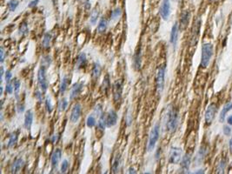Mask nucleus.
Here are the masks:
<instances>
[{"mask_svg": "<svg viewBox=\"0 0 232 174\" xmlns=\"http://www.w3.org/2000/svg\"><path fill=\"white\" fill-rule=\"evenodd\" d=\"M18 112L19 113H21V112H23V111H24V105L23 104H18Z\"/></svg>", "mask_w": 232, "mask_h": 174, "instance_id": "nucleus-51", "label": "nucleus"}, {"mask_svg": "<svg viewBox=\"0 0 232 174\" xmlns=\"http://www.w3.org/2000/svg\"><path fill=\"white\" fill-rule=\"evenodd\" d=\"M99 17V9L97 7L94 8V10L91 12V19H90V22L92 23V24H95L97 21V18Z\"/></svg>", "mask_w": 232, "mask_h": 174, "instance_id": "nucleus-28", "label": "nucleus"}, {"mask_svg": "<svg viewBox=\"0 0 232 174\" xmlns=\"http://www.w3.org/2000/svg\"><path fill=\"white\" fill-rule=\"evenodd\" d=\"M217 112V105L215 104H210L208 106L205 112V122L207 125H210L215 117Z\"/></svg>", "mask_w": 232, "mask_h": 174, "instance_id": "nucleus-8", "label": "nucleus"}, {"mask_svg": "<svg viewBox=\"0 0 232 174\" xmlns=\"http://www.w3.org/2000/svg\"><path fill=\"white\" fill-rule=\"evenodd\" d=\"M67 106H68V101H67V99H65V98L61 99L60 102H59V104H58V110H59V112H64V111L66 110Z\"/></svg>", "mask_w": 232, "mask_h": 174, "instance_id": "nucleus-34", "label": "nucleus"}, {"mask_svg": "<svg viewBox=\"0 0 232 174\" xmlns=\"http://www.w3.org/2000/svg\"><path fill=\"white\" fill-rule=\"evenodd\" d=\"M35 98L39 101V102H42V100H43V96H42V93H40V92H38V91H37L35 93Z\"/></svg>", "mask_w": 232, "mask_h": 174, "instance_id": "nucleus-47", "label": "nucleus"}, {"mask_svg": "<svg viewBox=\"0 0 232 174\" xmlns=\"http://www.w3.org/2000/svg\"><path fill=\"white\" fill-rule=\"evenodd\" d=\"M214 54V47L210 43H205L202 46V55H201V66L205 68L209 65L211 58Z\"/></svg>", "mask_w": 232, "mask_h": 174, "instance_id": "nucleus-1", "label": "nucleus"}, {"mask_svg": "<svg viewBox=\"0 0 232 174\" xmlns=\"http://www.w3.org/2000/svg\"><path fill=\"white\" fill-rule=\"evenodd\" d=\"M13 90H14V86H13V84L12 83H7L6 84V87H5V92L8 94H12L13 93Z\"/></svg>", "mask_w": 232, "mask_h": 174, "instance_id": "nucleus-43", "label": "nucleus"}, {"mask_svg": "<svg viewBox=\"0 0 232 174\" xmlns=\"http://www.w3.org/2000/svg\"><path fill=\"white\" fill-rule=\"evenodd\" d=\"M129 173H136V172H135V170L133 168H130V172Z\"/></svg>", "mask_w": 232, "mask_h": 174, "instance_id": "nucleus-57", "label": "nucleus"}, {"mask_svg": "<svg viewBox=\"0 0 232 174\" xmlns=\"http://www.w3.org/2000/svg\"><path fill=\"white\" fill-rule=\"evenodd\" d=\"M158 139H159V125L157 124L151 130V134H150L149 143H148V151H151L155 148V145Z\"/></svg>", "mask_w": 232, "mask_h": 174, "instance_id": "nucleus-4", "label": "nucleus"}, {"mask_svg": "<svg viewBox=\"0 0 232 174\" xmlns=\"http://www.w3.org/2000/svg\"><path fill=\"white\" fill-rule=\"evenodd\" d=\"M122 14V11L120 8H116L114 11H112L111 12V20H116L117 18H119V17L121 16Z\"/></svg>", "mask_w": 232, "mask_h": 174, "instance_id": "nucleus-35", "label": "nucleus"}, {"mask_svg": "<svg viewBox=\"0 0 232 174\" xmlns=\"http://www.w3.org/2000/svg\"><path fill=\"white\" fill-rule=\"evenodd\" d=\"M182 149L179 147H171L170 157H169V162L171 164H178L182 159Z\"/></svg>", "mask_w": 232, "mask_h": 174, "instance_id": "nucleus-6", "label": "nucleus"}, {"mask_svg": "<svg viewBox=\"0 0 232 174\" xmlns=\"http://www.w3.org/2000/svg\"><path fill=\"white\" fill-rule=\"evenodd\" d=\"M87 59H86V55L85 53L82 52L78 55V59H77V64H76V68L77 69H81L85 65H86Z\"/></svg>", "mask_w": 232, "mask_h": 174, "instance_id": "nucleus-20", "label": "nucleus"}, {"mask_svg": "<svg viewBox=\"0 0 232 174\" xmlns=\"http://www.w3.org/2000/svg\"><path fill=\"white\" fill-rule=\"evenodd\" d=\"M227 122L230 126H232V115H231L230 117H228L227 118Z\"/></svg>", "mask_w": 232, "mask_h": 174, "instance_id": "nucleus-53", "label": "nucleus"}, {"mask_svg": "<svg viewBox=\"0 0 232 174\" xmlns=\"http://www.w3.org/2000/svg\"><path fill=\"white\" fill-rule=\"evenodd\" d=\"M110 84H111V82H110V75L109 74H106L105 76V79H104V81H103V91L104 93L106 94L109 88H110Z\"/></svg>", "mask_w": 232, "mask_h": 174, "instance_id": "nucleus-29", "label": "nucleus"}, {"mask_svg": "<svg viewBox=\"0 0 232 174\" xmlns=\"http://www.w3.org/2000/svg\"><path fill=\"white\" fill-rule=\"evenodd\" d=\"M4 74V67L2 66V67H1V78H2V79H3Z\"/></svg>", "mask_w": 232, "mask_h": 174, "instance_id": "nucleus-56", "label": "nucleus"}, {"mask_svg": "<svg viewBox=\"0 0 232 174\" xmlns=\"http://www.w3.org/2000/svg\"><path fill=\"white\" fill-rule=\"evenodd\" d=\"M97 126L101 130H105V128L106 127V115H105V113L100 115L99 120L97 122Z\"/></svg>", "mask_w": 232, "mask_h": 174, "instance_id": "nucleus-31", "label": "nucleus"}, {"mask_svg": "<svg viewBox=\"0 0 232 174\" xmlns=\"http://www.w3.org/2000/svg\"><path fill=\"white\" fill-rule=\"evenodd\" d=\"M32 122H33V112L29 110L25 112V116H24V127L27 130H30L31 126H32Z\"/></svg>", "mask_w": 232, "mask_h": 174, "instance_id": "nucleus-17", "label": "nucleus"}, {"mask_svg": "<svg viewBox=\"0 0 232 174\" xmlns=\"http://www.w3.org/2000/svg\"><path fill=\"white\" fill-rule=\"evenodd\" d=\"M160 152H161V148H158L157 151V153H156V159H158L159 157H160Z\"/></svg>", "mask_w": 232, "mask_h": 174, "instance_id": "nucleus-52", "label": "nucleus"}, {"mask_svg": "<svg viewBox=\"0 0 232 174\" xmlns=\"http://www.w3.org/2000/svg\"><path fill=\"white\" fill-rule=\"evenodd\" d=\"M82 112V106L80 104H76L72 110H71V114H70V121L72 123H77L80 117H81Z\"/></svg>", "mask_w": 232, "mask_h": 174, "instance_id": "nucleus-10", "label": "nucleus"}, {"mask_svg": "<svg viewBox=\"0 0 232 174\" xmlns=\"http://www.w3.org/2000/svg\"><path fill=\"white\" fill-rule=\"evenodd\" d=\"M101 74V66L98 63H95L93 65L92 69V77L95 79H97Z\"/></svg>", "mask_w": 232, "mask_h": 174, "instance_id": "nucleus-27", "label": "nucleus"}, {"mask_svg": "<svg viewBox=\"0 0 232 174\" xmlns=\"http://www.w3.org/2000/svg\"><path fill=\"white\" fill-rule=\"evenodd\" d=\"M229 148H230V151H231V153H232V137H231V139H230V143H229Z\"/></svg>", "mask_w": 232, "mask_h": 174, "instance_id": "nucleus-54", "label": "nucleus"}, {"mask_svg": "<svg viewBox=\"0 0 232 174\" xmlns=\"http://www.w3.org/2000/svg\"><path fill=\"white\" fill-rule=\"evenodd\" d=\"M0 54H1L0 61H1V63H4V48H3V47H1V50H0Z\"/></svg>", "mask_w": 232, "mask_h": 174, "instance_id": "nucleus-48", "label": "nucleus"}, {"mask_svg": "<svg viewBox=\"0 0 232 174\" xmlns=\"http://www.w3.org/2000/svg\"><path fill=\"white\" fill-rule=\"evenodd\" d=\"M78 1H81V0H78Z\"/></svg>", "mask_w": 232, "mask_h": 174, "instance_id": "nucleus-61", "label": "nucleus"}, {"mask_svg": "<svg viewBox=\"0 0 232 174\" xmlns=\"http://www.w3.org/2000/svg\"><path fill=\"white\" fill-rule=\"evenodd\" d=\"M190 18V13L189 11H184V12H182L181 18H180V29L184 30L188 26Z\"/></svg>", "mask_w": 232, "mask_h": 174, "instance_id": "nucleus-15", "label": "nucleus"}, {"mask_svg": "<svg viewBox=\"0 0 232 174\" xmlns=\"http://www.w3.org/2000/svg\"><path fill=\"white\" fill-rule=\"evenodd\" d=\"M141 58H142V53H141V48H139L135 53L134 59H133V65L136 70H139L141 67Z\"/></svg>", "mask_w": 232, "mask_h": 174, "instance_id": "nucleus-21", "label": "nucleus"}, {"mask_svg": "<svg viewBox=\"0 0 232 174\" xmlns=\"http://www.w3.org/2000/svg\"><path fill=\"white\" fill-rule=\"evenodd\" d=\"M23 160L22 159H16L13 164H12V173H18L22 167H23Z\"/></svg>", "mask_w": 232, "mask_h": 174, "instance_id": "nucleus-22", "label": "nucleus"}, {"mask_svg": "<svg viewBox=\"0 0 232 174\" xmlns=\"http://www.w3.org/2000/svg\"><path fill=\"white\" fill-rule=\"evenodd\" d=\"M178 125V112L176 109H171L169 112L168 120H167V130L170 132H174Z\"/></svg>", "mask_w": 232, "mask_h": 174, "instance_id": "nucleus-2", "label": "nucleus"}, {"mask_svg": "<svg viewBox=\"0 0 232 174\" xmlns=\"http://www.w3.org/2000/svg\"><path fill=\"white\" fill-rule=\"evenodd\" d=\"M61 157H62V151H61L60 149H57L56 151L52 153V155H51V159H50L52 168H57V167H58L59 161H60V159H61Z\"/></svg>", "mask_w": 232, "mask_h": 174, "instance_id": "nucleus-16", "label": "nucleus"}, {"mask_svg": "<svg viewBox=\"0 0 232 174\" xmlns=\"http://www.w3.org/2000/svg\"><path fill=\"white\" fill-rule=\"evenodd\" d=\"M84 8H85V10H87V11L91 9V3H90L89 0H87V1L84 3Z\"/></svg>", "mask_w": 232, "mask_h": 174, "instance_id": "nucleus-50", "label": "nucleus"}, {"mask_svg": "<svg viewBox=\"0 0 232 174\" xmlns=\"http://www.w3.org/2000/svg\"><path fill=\"white\" fill-rule=\"evenodd\" d=\"M178 32H179L178 23H175L174 25L172 26V29H171V38H170V41H171V45H172L173 46H176L177 39H178Z\"/></svg>", "mask_w": 232, "mask_h": 174, "instance_id": "nucleus-14", "label": "nucleus"}, {"mask_svg": "<svg viewBox=\"0 0 232 174\" xmlns=\"http://www.w3.org/2000/svg\"><path fill=\"white\" fill-rule=\"evenodd\" d=\"M205 155H206V149L202 147V148L199 150V151L197 152V157H196V159H195V162H196V164H200V163L203 160V159H204Z\"/></svg>", "mask_w": 232, "mask_h": 174, "instance_id": "nucleus-24", "label": "nucleus"}, {"mask_svg": "<svg viewBox=\"0 0 232 174\" xmlns=\"http://www.w3.org/2000/svg\"><path fill=\"white\" fill-rule=\"evenodd\" d=\"M12 78V72H11L10 70H6V72H5V77H4L6 83H9V82L11 81Z\"/></svg>", "mask_w": 232, "mask_h": 174, "instance_id": "nucleus-45", "label": "nucleus"}, {"mask_svg": "<svg viewBox=\"0 0 232 174\" xmlns=\"http://www.w3.org/2000/svg\"><path fill=\"white\" fill-rule=\"evenodd\" d=\"M119 166H120V156L117 155L114 161H113V164H112V171L114 173H116L119 170Z\"/></svg>", "mask_w": 232, "mask_h": 174, "instance_id": "nucleus-32", "label": "nucleus"}, {"mask_svg": "<svg viewBox=\"0 0 232 174\" xmlns=\"http://www.w3.org/2000/svg\"><path fill=\"white\" fill-rule=\"evenodd\" d=\"M19 33L21 35H27L29 33V28H28V25H27V23H25V22H23L22 23V24L20 25V27H19Z\"/></svg>", "mask_w": 232, "mask_h": 174, "instance_id": "nucleus-37", "label": "nucleus"}, {"mask_svg": "<svg viewBox=\"0 0 232 174\" xmlns=\"http://www.w3.org/2000/svg\"><path fill=\"white\" fill-rule=\"evenodd\" d=\"M50 41H51V34L47 32L44 36V39H43V47L45 48H49L50 47Z\"/></svg>", "mask_w": 232, "mask_h": 174, "instance_id": "nucleus-30", "label": "nucleus"}, {"mask_svg": "<svg viewBox=\"0 0 232 174\" xmlns=\"http://www.w3.org/2000/svg\"><path fill=\"white\" fill-rule=\"evenodd\" d=\"M86 125L87 126L90 128L94 127L96 126V118L93 115H90V116L87 117V120H86Z\"/></svg>", "mask_w": 232, "mask_h": 174, "instance_id": "nucleus-36", "label": "nucleus"}, {"mask_svg": "<svg viewBox=\"0 0 232 174\" xmlns=\"http://www.w3.org/2000/svg\"><path fill=\"white\" fill-rule=\"evenodd\" d=\"M68 168H69V162H68V160L64 159L63 163L61 164V173H65L67 172Z\"/></svg>", "mask_w": 232, "mask_h": 174, "instance_id": "nucleus-40", "label": "nucleus"}, {"mask_svg": "<svg viewBox=\"0 0 232 174\" xmlns=\"http://www.w3.org/2000/svg\"><path fill=\"white\" fill-rule=\"evenodd\" d=\"M190 163H191V154L186 153L182 158V161H181V170L183 173H188L190 166Z\"/></svg>", "mask_w": 232, "mask_h": 174, "instance_id": "nucleus-13", "label": "nucleus"}, {"mask_svg": "<svg viewBox=\"0 0 232 174\" xmlns=\"http://www.w3.org/2000/svg\"><path fill=\"white\" fill-rule=\"evenodd\" d=\"M69 83H70V79L65 76L62 79V81H61V84H60V88H59V91H60V93L63 95L64 93H65V91L67 90L68 88V85H69Z\"/></svg>", "mask_w": 232, "mask_h": 174, "instance_id": "nucleus-23", "label": "nucleus"}, {"mask_svg": "<svg viewBox=\"0 0 232 174\" xmlns=\"http://www.w3.org/2000/svg\"><path fill=\"white\" fill-rule=\"evenodd\" d=\"M223 133L226 136H230L231 134V128L229 126H223Z\"/></svg>", "mask_w": 232, "mask_h": 174, "instance_id": "nucleus-44", "label": "nucleus"}, {"mask_svg": "<svg viewBox=\"0 0 232 174\" xmlns=\"http://www.w3.org/2000/svg\"><path fill=\"white\" fill-rule=\"evenodd\" d=\"M38 2H39V0H33V1H31V2L30 3V4H29V7H30V8L34 7V6H36V5L38 4Z\"/></svg>", "mask_w": 232, "mask_h": 174, "instance_id": "nucleus-49", "label": "nucleus"}, {"mask_svg": "<svg viewBox=\"0 0 232 174\" xmlns=\"http://www.w3.org/2000/svg\"><path fill=\"white\" fill-rule=\"evenodd\" d=\"M37 82L42 93H45L48 89V81L46 79V66L41 65L37 71Z\"/></svg>", "mask_w": 232, "mask_h": 174, "instance_id": "nucleus-3", "label": "nucleus"}, {"mask_svg": "<svg viewBox=\"0 0 232 174\" xmlns=\"http://www.w3.org/2000/svg\"><path fill=\"white\" fill-rule=\"evenodd\" d=\"M117 122V114L114 110H110L106 114V126L112 127Z\"/></svg>", "mask_w": 232, "mask_h": 174, "instance_id": "nucleus-11", "label": "nucleus"}, {"mask_svg": "<svg viewBox=\"0 0 232 174\" xmlns=\"http://www.w3.org/2000/svg\"><path fill=\"white\" fill-rule=\"evenodd\" d=\"M12 84H13V86H14V93H15L16 97H17V98H18V91H19V89H20L21 83H20V81H19L18 79H15Z\"/></svg>", "mask_w": 232, "mask_h": 174, "instance_id": "nucleus-39", "label": "nucleus"}, {"mask_svg": "<svg viewBox=\"0 0 232 174\" xmlns=\"http://www.w3.org/2000/svg\"><path fill=\"white\" fill-rule=\"evenodd\" d=\"M18 4H19V2H18V0H11V1L8 3V8H9V10H10L11 12H14V11L17 9V7L18 6Z\"/></svg>", "mask_w": 232, "mask_h": 174, "instance_id": "nucleus-38", "label": "nucleus"}, {"mask_svg": "<svg viewBox=\"0 0 232 174\" xmlns=\"http://www.w3.org/2000/svg\"><path fill=\"white\" fill-rule=\"evenodd\" d=\"M45 107H46L47 112L49 113H50L52 112V104H51V101L50 98H47L45 99Z\"/></svg>", "mask_w": 232, "mask_h": 174, "instance_id": "nucleus-41", "label": "nucleus"}, {"mask_svg": "<svg viewBox=\"0 0 232 174\" xmlns=\"http://www.w3.org/2000/svg\"><path fill=\"white\" fill-rule=\"evenodd\" d=\"M226 164H227V160L222 159L218 164V166H217V169L218 173H224V170L226 168Z\"/></svg>", "mask_w": 232, "mask_h": 174, "instance_id": "nucleus-33", "label": "nucleus"}, {"mask_svg": "<svg viewBox=\"0 0 232 174\" xmlns=\"http://www.w3.org/2000/svg\"><path fill=\"white\" fill-rule=\"evenodd\" d=\"M200 27H201V19H197L195 23L194 28H193V32H192V42L193 44L197 41V37L200 32Z\"/></svg>", "mask_w": 232, "mask_h": 174, "instance_id": "nucleus-18", "label": "nucleus"}, {"mask_svg": "<svg viewBox=\"0 0 232 174\" xmlns=\"http://www.w3.org/2000/svg\"><path fill=\"white\" fill-rule=\"evenodd\" d=\"M209 1H215V0H209Z\"/></svg>", "mask_w": 232, "mask_h": 174, "instance_id": "nucleus-60", "label": "nucleus"}, {"mask_svg": "<svg viewBox=\"0 0 232 174\" xmlns=\"http://www.w3.org/2000/svg\"><path fill=\"white\" fill-rule=\"evenodd\" d=\"M204 173V171L203 170H199L198 172H196L195 173Z\"/></svg>", "mask_w": 232, "mask_h": 174, "instance_id": "nucleus-58", "label": "nucleus"}, {"mask_svg": "<svg viewBox=\"0 0 232 174\" xmlns=\"http://www.w3.org/2000/svg\"><path fill=\"white\" fill-rule=\"evenodd\" d=\"M18 132H13L11 134L10 136V139H9V141H8V144H7V146L9 148L11 147H14L17 143H18Z\"/></svg>", "mask_w": 232, "mask_h": 174, "instance_id": "nucleus-25", "label": "nucleus"}, {"mask_svg": "<svg viewBox=\"0 0 232 174\" xmlns=\"http://www.w3.org/2000/svg\"><path fill=\"white\" fill-rule=\"evenodd\" d=\"M58 138H59L58 134H57V135H54V136H53V138H52V142H57V141H58Z\"/></svg>", "mask_w": 232, "mask_h": 174, "instance_id": "nucleus-55", "label": "nucleus"}, {"mask_svg": "<svg viewBox=\"0 0 232 174\" xmlns=\"http://www.w3.org/2000/svg\"><path fill=\"white\" fill-rule=\"evenodd\" d=\"M164 78H165V66L159 67L157 74V90L158 94H161L164 88Z\"/></svg>", "mask_w": 232, "mask_h": 174, "instance_id": "nucleus-5", "label": "nucleus"}, {"mask_svg": "<svg viewBox=\"0 0 232 174\" xmlns=\"http://www.w3.org/2000/svg\"><path fill=\"white\" fill-rule=\"evenodd\" d=\"M50 64H51V58H50V57L45 56V57L43 58V59H42V65H43L48 67Z\"/></svg>", "mask_w": 232, "mask_h": 174, "instance_id": "nucleus-42", "label": "nucleus"}, {"mask_svg": "<svg viewBox=\"0 0 232 174\" xmlns=\"http://www.w3.org/2000/svg\"><path fill=\"white\" fill-rule=\"evenodd\" d=\"M123 93V84L122 81L117 80L113 84V98L115 102H118L122 98Z\"/></svg>", "mask_w": 232, "mask_h": 174, "instance_id": "nucleus-9", "label": "nucleus"}, {"mask_svg": "<svg viewBox=\"0 0 232 174\" xmlns=\"http://www.w3.org/2000/svg\"><path fill=\"white\" fill-rule=\"evenodd\" d=\"M95 112L97 114V115H102L103 114V109H102V106L100 104H97L95 108Z\"/></svg>", "mask_w": 232, "mask_h": 174, "instance_id": "nucleus-46", "label": "nucleus"}, {"mask_svg": "<svg viewBox=\"0 0 232 174\" xmlns=\"http://www.w3.org/2000/svg\"><path fill=\"white\" fill-rule=\"evenodd\" d=\"M83 82H78V83L74 84V85L72 86L71 91H70V100L76 98H77V97L81 93V92L83 91Z\"/></svg>", "mask_w": 232, "mask_h": 174, "instance_id": "nucleus-12", "label": "nucleus"}, {"mask_svg": "<svg viewBox=\"0 0 232 174\" xmlns=\"http://www.w3.org/2000/svg\"><path fill=\"white\" fill-rule=\"evenodd\" d=\"M232 109V102H228L227 104H225L222 108V110L221 111L220 115H219V120L220 122H223L224 118L226 117V114L231 111Z\"/></svg>", "mask_w": 232, "mask_h": 174, "instance_id": "nucleus-19", "label": "nucleus"}, {"mask_svg": "<svg viewBox=\"0 0 232 174\" xmlns=\"http://www.w3.org/2000/svg\"><path fill=\"white\" fill-rule=\"evenodd\" d=\"M107 29V20L105 19V18H102L98 23V25H97V32L98 33H104L105 31Z\"/></svg>", "mask_w": 232, "mask_h": 174, "instance_id": "nucleus-26", "label": "nucleus"}, {"mask_svg": "<svg viewBox=\"0 0 232 174\" xmlns=\"http://www.w3.org/2000/svg\"><path fill=\"white\" fill-rule=\"evenodd\" d=\"M160 15L163 20H168L171 15V3L170 0H162L160 7Z\"/></svg>", "mask_w": 232, "mask_h": 174, "instance_id": "nucleus-7", "label": "nucleus"}, {"mask_svg": "<svg viewBox=\"0 0 232 174\" xmlns=\"http://www.w3.org/2000/svg\"><path fill=\"white\" fill-rule=\"evenodd\" d=\"M3 93H4V89H3V87H1V93H0V95H3Z\"/></svg>", "mask_w": 232, "mask_h": 174, "instance_id": "nucleus-59", "label": "nucleus"}]
</instances>
